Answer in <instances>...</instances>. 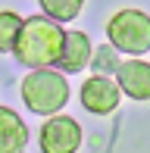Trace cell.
<instances>
[{"mask_svg":"<svg viewBox=\"0 0 150 153\" xmlns=\"http://www.w3.org/2000/svg\"><path fill=\"white\" fill-rule=\"evenodd\" d=\"M41 153H75L81 147V125L72 116L53 113L41 125Z\"/></svg>","mask_w":150,"mask_h":153,"instance_id":"cell-4","label":"cell"},{"mask_svg":"<svg viewBox=\"0 0 150 153\" xmlns=\"http://www.w3.org/2000/svg\"><path fill=\"white\" fill-rule=\"evenodd\" d=\"M41 10L53 22H72L85 10V0H41Z\"/></svg>","mask_w":150,"mask_h":153,"instance_id":"cell-9","label":"cell"},{"mask_svg":"<svg viewBox=\"0 0 150 153\" xmlns=\"http://www.w3.org/2000/svg\"><path fill=\"white\" fill-rule=\"evenodd\" d=\"M116 85L131 100H150V62H144L141 56L122 59L116 66Z\"/></svg>","mask_w":150,"mask_h":153,"instance_id":"cell-6","label":"cell"},{"mask_svg":"<svg viewBox=\"0 0 150 153\" xmlns=\"http://www.w3.org/2000/svg\"><path fill=\"white\" fill-rule=\"evenodd\" d=\"M91 53H94V44L85 31H66L63 34V47H59V56L53 62V69L59 72H81V69L91 62Z\"/></svg>","mask_w":150,"mask_h":153,"instance_id":"cell-7","label":"cell"},{"mask_svg":"<svg viewBox=\"0 0 150 153\" xmlns=\"http://www.w3.org/2000/svg\"><path fill=\"white\" fill-rule=\"evenodd\" d=\"M28 147V125L10 106H0V153H22Z\"/></svg>","mask_w":150,"mask_h":153,"instance_id":"cell-8","label":"cell"},{"mask_svg":"<svg viewBox=\"0 0 150 153\" xmlns=\"http://www.w3.org/2000/svg\"><path fill=\"white\" fill-rule=\"evenodd\" d=\"M106 38L125 56H144L150 50V16L144 10H119L106 22Z\"/></svg>","mask_w":150,"mask_h":153,"instance_id":"cell-3","label":"cell"},{"mask_svg":"<svg viewBox=\"0 0 150 153\" xmlns=\"http://www.w3.org/2000/svg\"><path fill=\"white\" fill-rule=\"evenodd\" d=\"M119 50H116L113 44H106V47H97V50L91 53V62L88 66H94V72H100V75H106V72H116V66H119Z\"/></svg>","mask_w":150,"mask_h":153,"instance_id":"cell-11","label":"cell"},{"mask_svg":"<svg viewBox=\"0 0 150 153\" xmlns=\"http://www.w3.org/2000/svg\"><path fill=\"white\" fill-rule=\"evenodd\" d=\"M19 28H22V16L13 10H0V53H13Z\"/></svg>","mask_w":150,"mask_h":153,"instance_id":"cell-10","label":"cell"},{"mask_svg":"<svg viewBox=\"0 0 150 153\" xmlns=\"http://www.w3.org/2000/svg\"><path fill=\"white\" fill-rule=\"evenodd\" d=\"M78 100H81V106L88 109V113H94V116H106V113H113L116 106H119V100H122V91H119V85H116L113 78H106V75H91V78H85V85H81V91H78Z\"/></svg>","mask_w":150,"mask_h":153,"instance_id":"cell-5","label":"cell"},{"mask_svg":"<svg viewBox=\"0 0 150 153\" xmlns=\"http://www.w3.org/2000/svg\"><path fill=\"white\" fill-rule=\"evenodd\" d=\"M63 34H66V28L59 22H53L47 16H28V19H22L13 56L25 69L53 66L59 56V47H63Z\"/></svg>","mask_w":150,"mask_h":153,"instance_id":"cell-1","label":"cell"},{"mask_svg":"<svg viewBox=\"0 0 150 153\" xmlns=\"http://www.w3.org/2000/svg\"><path fill=\"white\" fill-rule=\"evenodd\" d=\"M22 100L35 116H53L69 103V81L66 72L53 66L31 69L22 78Z\"/></svg>","mask_w":150,"mask_h":153,"instance_id":"cell-2","label":"cell"}]
</instances>
